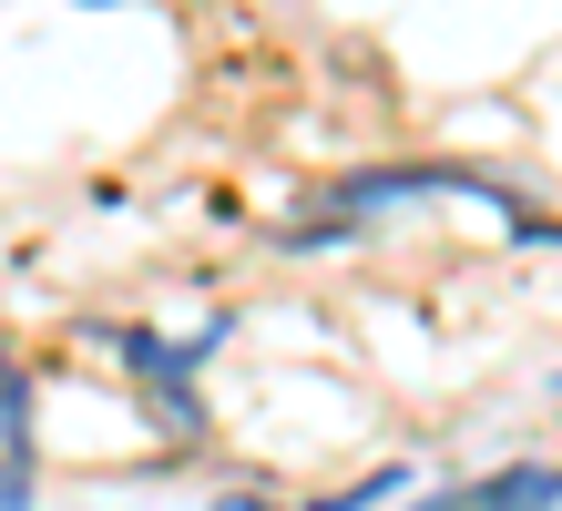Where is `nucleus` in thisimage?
Listing matches in <instances>:
<instances>
[{
  "label": "nucleus",
  "mask_w": 562,
  "mask_h": 511,
  "mask_svg": "<svg viewBox=\"0 0 562 511\" xmlns=\"http://www.w3.org/2000/svg\"><path fill=\"white\" fill-rule=\"evenodd\" d=\"M215 337L225 327H205V337H154V327H113L103 337V348L123 358V368H134V379L154 389V409H164V430H205V399H194V368H205V348H215Z\"/></svg>",
  "instance_id": "1"
},
{
  "label": "nucleus",
  "mask_w": 562,
  "mask_h": 511,
  "mask_svg": "<svg viewBox=\"0 0 562 511\" xmlns=\"http://www.w3.org/2000/svg\"><path fill=\"white\" fill-rule=\"evenodd\" d=\"M440 511H562V460H512L481 491H450Z\"/></svg>",
  "instance_id": "2"
},
{
  "label": "nucleus",
  "mask_w": 562,
  "mask_h": 511,
  "mask_svg": "<svg viewBox=\"0 0 562 511\" xmlns=\"http://www.w3.org/2000/svg\"><path fill=\"white\" fill-rule=\"evenodd\" d=\"M0 481H11V511H31V368H0Z\"/></svg>",
  "instance_id": "3"
},
{
  "label": "nucleus",
  "mask_w": 562,
  "mask_h": 511,
  "mask_svg": "<svg viewBox=\"0 0 562 511\" xmlns=\"http://www.w3.org/2000/svg\"><path fill=\"white\" fill-rule=\"evenodd\" d=\"M552 389H562V379H552Z\"/></svg>",
  "instance_id": "4"
}]
</instances>
